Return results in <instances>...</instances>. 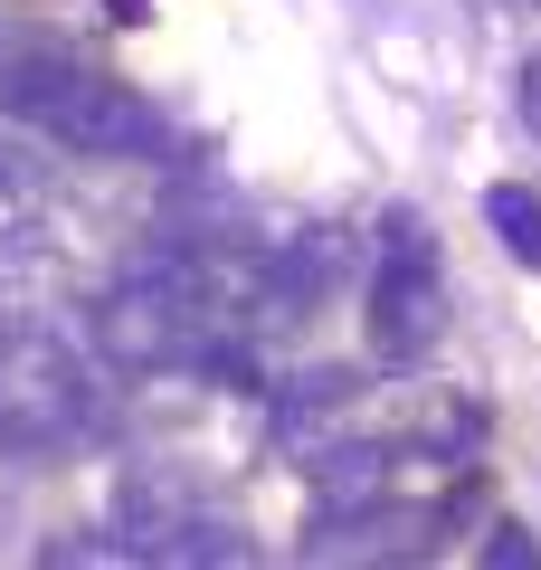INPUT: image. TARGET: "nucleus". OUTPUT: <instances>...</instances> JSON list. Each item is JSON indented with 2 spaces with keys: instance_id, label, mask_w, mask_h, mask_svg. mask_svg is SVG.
I'll use <instances>...</instances> for the list:
<instances>
[{
  "instance_id": "4",
  "label": "nucleus",
  "mask_w": 541,
  "mask_h": 570,
  "mask_svg": "<svg viewBox=\"0 0 541 570\" xmlns=\"http://www.w3.org/2000/svg\"><path fill=\"white\" fill-rule=\"evenodd\" d=\"M361 333L381 362H427V343H437V228L419 209H381V228H371Z\"/></svg>"
},
{
  "instance_id": "2",
  "label": "nucleus",
  "mask_w": 541,
  "mask_h": 570,
  "mask_svg": "<svg viewBox=\"0 0 541 570\" xmlns=\"http://www.w3.org/2000/svg\"><path fill=\"white\" fill-rule=\"evenodd\" d=\"M86 333H96V362L124 371V381H161V371H228V352L209 343V324H200V305H190V285H180L171 257L115 276V285L96 295V314H86Z\"/></svg>"
},
{
  "instance_id": "6",
  "label": "nucleus",
  "mask_w": 541,
  "mask_h": 570,
  "mask_svg": "<svg viewBox=\"0 0 541 570\" xmlns=\"http://www.w3.org/2000/svg\"><path fill=\"white\" fill-rule=\"evenodd\" d=\"M484 228H494V247H503V257L541 266V190L494 181V190H484Z\"/></svg>"
},
{
  "instance_id": "7",
  "label": "nucleus",
  "mask_w": 541,
  "mask_h": 570,
  "mask_svg": "<svg viewBox=\"0 0 541 570\" xmlns=\"http://www.w3.org/2000/svg\"><path fill=\"white\" fill-rule=\"evenodd\" d=\"M475 561H494V570H532V561H541V542H532L522 523H494V532L475 542Z\"/></svg>"
},
{
  "instance_id": "1",
  "label": "nucleus",
  "mask_w": 541,
  "mask_h": 570,
  "mask_svg": "<svg viewBox=\"0 0 541 570\" xmlns=\"http://www.w3.org/2000/svg\"><path fill=\"white\" fill-rule=\"evenodd\" d=\"M0 115L48 153H77V163H161L171 153L161 115L124 77H105L96 58H67V48H39V39L0 48Z\"/></svg>"
},
{
  "instance_id": "8",
  "label": "nucleus",
  "mask_w": 541,
  "mask_h": 570,
  "mask_svg": "<svg viewBox=\"0 0 541 570\" xmlns=\"http://www.w3.org/2000/svg\"><path fill=\"white\" fill-rule=\"evenodd\" d=\"M513 115H522V134L541 142V48H532L522 67H513Z\"/></svg>"
},
{
  "instance_id": "3",
  "label": "nucleus",
  "mask_w": 541,
  "mask_h": 570,
  "mask_svg": "<svg viewBox=\"0 0 541 570\" xmlns=\"http://www.w3.org/2000/svg\"><path fill=\"white\" fill-rule=\"evenodd\" d=\"M96 428V371L67 333L48 324H0V448L10 456H58Z\"/></svg>"
},
{
  "instance_id": "9",
  "label": "nucleus",
  "mask_w": 541,
  "mask_h": 570,
  "mask_svg": "<svg viewBox=\"0 0 541 570\" xmlns=\"http://www.w3.org/2000/svg\"><path fill=\"white\" fill-rule=\"evenodd\" d=\"M513 10H541V0H513Z\"/></svg>"
},
{
  "instance_id": "5",
  "label": "nucleus",
  "mask_w": 541,
  "mask_h": 570,
  "mask_svg": "<svg viewBox=\"0 0 541 570\" xmlns=\"http://www.w3.org/2000/svg\"><path fill=\"white\" fill-rule=\"evenodd\" d=\"M77 247V200L20 142H0V266H58Z\"/></svg>"
}]
</instances>
